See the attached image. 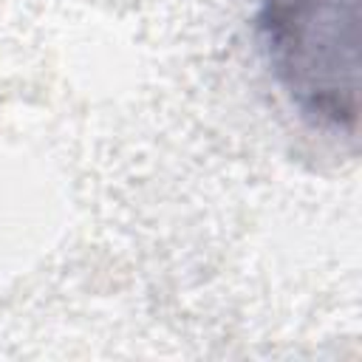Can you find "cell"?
I'll use <instances>...</instances> for the list:
<instances>
[{"instance_id": "cell-1", "label": "cell", "mask_w": 362, "mask_h": 362, "mask_svg": "<svg viewBox=\"0 0 362 362\" xmlns=\"http://www.w3.org/2000/svg\"><path fill=\"white\" fill-rule=\"evenodd\" d=\"M356 0H260L255 34L263 59L314 127L356 133Z\"/></svg>"}]
</instances>
